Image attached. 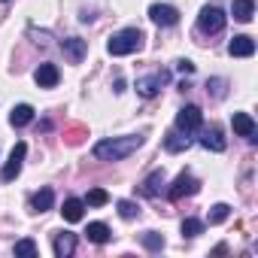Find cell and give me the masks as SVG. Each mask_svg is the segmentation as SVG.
<instances>
[{
  "mask_svg": "<svg viewBox=\"0 0 258 258\" xmlns=\"http://www.w3.org/2000/svg\"><path fill=\"white\" fill-rule=\"evenodd\" d=\"M176 67H179V70H182V73H195V64H191V61H179V64H176Z\"/></svg>",
  "mask_w": 258,
  "mask_h": 258,
  "instance_id": "83f0119b",
  "label": "cell"
},
{
  "mask_svg": "<svg viewBox=\"0 0 258 258\" xmlns=\"http://www.w3.org/2000/svg\"><path fill=\"white\" fill-rule=\"evenodd\" d=\"M52 204H55V195H52V188H40V191L34 195V201H31V207H34L37 213H46V210H52Z\"/></svg>",
  "mask_w": 258,
  "mask_h": 258,
  "instance_id": "d6986e66",
  "label": "cell"
},
{
  "mask_svg": "<svg viewBox=\"0 0 258 258\" xmlns=\"http://www.w3.org/2000/svg\"><path fill=\"white\" fill-rule=\"evenodd\" d=\"M149 19L161 28H173L179 22V10L176 7H167V4H152L149 7Z\"/></svg>",
  "mask_w": 258,
  "mask_h": 258,
  "instance_id": "52a82bcc",
  "label": "cell"
},
{
  "mask_svg": "<svg viewBox=\"0 0 258 258\" xmlns=\"http://www.w3.org/2000/svg\"><path fill=\"white\" fill-rule=\"evenodd\" d=\"M143 146V137H112V140H100L94 146V158L100 161H121L131 152H137Z\"/></svg>",
  "mask_w": 258,
  "mask_h": 258,
  "instance_id": "6da1fadb",
  "label": "cell"
},
{
  "mask_svg": "<svg viewBox=\"0 0 258 258\" xmlns=\"http://www.w3.org/2000/svg\"><path fill=\"white\" fill-rule=\"evenodd\" d=\"M31 121H34V106H31V103L13 106V112H10V124H13V127H25V124H31Z\"/></svg>",
  "mask_w": 258,
  "mask_h": 258,
  "instance_id": "4fadbf2b",
  "label": "cell"
},
{
  "mask_svg": "<svg viewBox=\"0 0 258 258\" xmlns=\"http://www.w3.org/2000/svg\"><path fill=\"white\" fill-rule=\"evenodd\" d=\"M137 213H140L137 204H131V201H118V216H121V219H134Z\"/></svg>",
  "mask_w": 258,
  "mask_h": 258,
  "instance_id": "484cf974",
  "label": "cell"
},
{
  "mask_svg": "<svg viewBox=\"0 0 258 258\" xmlns=\"http://www.w3.org/2000/svg\"><path fill=\"white\" fill-rule=\"evenodd\" d=\"M73 249H76V237H73V234H58V237H55V255H58V258L73 255Z\"/></svg>",
  "mask_w": 258,
  "mask_h": 258,
  "instance_id": "ac0fdd59",
  "label": "cell"
},
{
  "mask_svg": "<svg viewBox=\"0 0 258 258\" xmlns=\"http://www.w3.org/2000/svg\"><path fill=\"white\" fill-rule=\"evenodd\" d=\"M198 234H204V222L185 219V222H182V237H198Z\"/></svg>",
  "mask_w": 258,
  "mask_h": 258,
  "instance_id": "d4e9b609",
  "label": "cell"
},
{
  "mask_svg": "<svg viewBox=\"0 0 258 258\" xmlns=\"http://www.w3.org/2000/svg\"><path fill=\"white\" fill-rule=\"evenodd\" d=\"M198 188H201V182H198L191 173H179L176 182L167 188V198H170V201H182L185 195H198Z\"/></svg>",
  "mask_w": 258,
  "mask_h": 258,
  "instance_id": "8992f818",
  "label": "cell"
},
{
  "mask_svg": "<svg viewBox=\"0 0 258 258\" xmlns=\"http://www.w3.org/2000/svg\"><path fill=\"white\" fill-rule=\"evenodd\" d=\"M231 216V207L228 204H216L213 210H210V225H219V222H225Z\"/></svg>",
  "mask_w": 258,
  "mask_h": 258,
  "instance_id": "7402d4cb",
  "label": "cell"
},
{
  "mask_svg": "<svg viewBox=\"0 0 258 258\" xmlns=\"http://www.w3.org/2000/svg\"><path fill=\"white\" fill-rule=\"evenodd\" d=\"M201 124H204V112H201V106L188 103V106H182V109L176 112V131H182V134H195V131H201Z\"/></svg>",
  "mask_w": 258,
  "mask_h": 258,
  "instance_id": "3957f363",
  "label": "cell"
},
{
  "mask_svg": "<svg viewBox=\"0 0 258 258\" xmlns=\"http://www.w3.org/2000/svg\"><path fill=\"white\" fill-rule=\"evenodd\" d=\"M228 52L234 58H249V55H255V40L252 37H234L231 46H228Z\"/></svg>",
  "mask_w": 258,
  "mask_h": 258,
  "instance_id": "7c38bea8",
  "label": "cell"
},
{
  "mask_svg": "<svg viewBox=\"0 0 258 258\" xmlns=\"http://www.w3.org/2000/svg\"><path fill=\"white\" fill-rule=\"evenodd\" d=\"M201 146L204 149H210V152H225V134L219 131V127H207L204 131V137H201Z\"/></svg>",
  "mask_w": 258,
  "mask_h": 258,
  "instance_id": "8fae6325",
  "label": "cell"
},
{
  "mask_svg": "<svg viewBox=\"0 0 258 258\" xmlns=\"http://www.w3.org/2000/svg\"><path fill=\"white\" fill-rule=\"evenodd\" d=\"M167 82V76L164 73H155V76H143V79H137V94L140 97H155L158 91H161V85Z\"/></svg>",
  "mask_w": 258,
  "mask_h": 258,
  "instance_id": "ba28073f",
  "label": "cell"
},
{
  "mask_svg": "<svg viewBox=\"0 0 258 258\" xmlns=\"http://www.w3.org/2000/svg\"><path fill=\"white\" fill-rule=\"evenodd\" d=\"M140 46H143V34H140L137 28H124V31H118V34L109 37L106 52L115 55V58H121V55H134Z\"/></svg>",
  "mask_w": 258,
  "mask_h": 258,
  "instance_id": "7a4b0ae2",
  "label": "cell"
},
{
  "mask_svg": "<svg viewBox=\"0 0 258 258\" xmlns=\"http://www.w3.org/2000/svg\"><path fill=\"white\" fill-rule=\"evenodd\" d=\"M234 134H240L246 140H255V118L249 112H234Z\"/></svg>",
  "mask_w": 258,
  "mask_h": 258,
  "instance_id": "30bf717a",
  "label": "cell"
},
{
  "mask_svg": "<svg viewBox=\"0 0 258 258\" xmlns=\"http://www.w3.org/2000/svg\"><path fill=\"white\" fill-rule=\"evenodd\" d=\"M25 155H28V146H25V143H16V149L10 152V161L4 164V170H0V179H4V182H13V179L22 173V161H25Z\"/></svg>",
  "mask_w": 258,
  "mask_h": 258,
  "instance_id": "5b68a950",
  "label": "cell"
},
{
  "mask_svg": "<svg viewBox=\"0 0 258 258\" xmlns=\"http://www.w3.org/2000/svg\"><path fill=\"white\" fill-rule=\"evenodd\" d=\"M191 146V140H188V134H182V131H170L167 137H164V149L167 152H182V149H188Z\"/></svg>",
  "mask_w": 258,
  "mask_h": 258,
  "instance_id": "e0dca14e",
  "label": "cell"
},
{
  "mask_svg": "<svg viewBox=\"0 0 258 258\" xmlns=\"http://www.w3.org/2000/svg\"><path fill=\"white\" fill-rule=\"evenodd\" d=\"M85 204H91V207H103V204H109V195H106L103 188H91L88 198H85Z\"/></svg>",
  "mask_w": 258,
  "mask_h": 258,
  "instance_id": "cb8c5ba5",
  "label": "cell"
},
{
  "mask_svg": "<svg viewBox=\"0 0 258 258\" xmlns=\"http://www.w3.org/2000/svg\"><path fill=\"white\" fill-rule=\"evenodd\" d=\"M16 255L34 258V255H37V243H34V240H19V243H16Z\"/></svg>",
  "mask_w": 258,
  "mask_h": 258,
  "instance_id": "4316f807",
  "label": "cell"
},
{
  "mask_svg": "<svg viewBox=\"0 0 258 258\" xmlns=\"http://www.w3.org/2000/svg\"><path fill=\"white\" fill-rule=\"evenodd\" d=\"M231 13H234V19L237 22H252V16H255V0H234L231 4Z\"/></svg>",
  "mask_w": 258,
  "mask_h": 258,
  "instance_id": "2e32d148",
  "label": "cell"
},
{
  "mask_svg": "<svg viewBox=\"0 0 258 258\" xmlns=\"http://www.w3.org/2000/svg\"><path fill=\"white\" fill-rule=\"evenodd\" d=\"M225 22H228V16H225L219 7H204L201 16H198V28H201V34H219V31L225 28Z\"/></svg>",
  "mask_w": 258,
  "mask_h": 258,
  "instance_id": "277c9868",
  "label": "cell"
},
{
  "mask_svg": "<svg viewBox=\"0 0 258 258\" xmlns=\"http://www.w3.org/2000/svg\"><path fill=\"white\" fill-rule=\"evenodd\" d=\"M161 185H164V173H161V170H155V173L143 182V191H146L149 198H155V195H161Z\"/></svg>",
  "mask_w": 258,
  "mask_h": 258,
  "instance_id": "44dd1931",
  "label": "cell"
},
{
  "mask_svg": "<svg viewBox=\"0 0 258 258\" xmlns=\"http://www.w3.org/2000/svg\"><path fill=\"white\" fill-rule=\"evenodd\" d=\"M143 246L152 249V252H158V249H164V237L155 234V231H146V234H143Z\"/></svg>",
  "mask_w": 258,
  "mask_h": 258,
  "instance_id": "603a6c76",
  "label": "cell"
},
{
  "mask_svg": "<svg viewBox=\"0 0 258 258\" xmlns=\"http://www.w3.org/2000/svg\"><path fill=\"white\" fill-rule=\"evenodd\" d=\"M61 49H64V55H67L73 64H79V61L85 58V40H79V37L64 40V43H61Z\"/></svg>",
  "mask_w": 258,
  "mask_h": 258,
  "instance_id": "9a60e30c",
  "label": "cell"
},
{
  "mask_svg": "<svg viewBox=\"0 0 258 258\" xmlns=\"http://www.w3.org/2000/svg\"><path fill=\"white\" fill-rule=\"evenodd\" d=\"M34 79H37V85H40V88H55V85H58V79H61V73H58V67H55V64H40V67H37V73H34Z\"/></svg>",
  "mask_w": 258,
  "mask_h": 258,
  "instance_id": "9c48e42d",
  "label": "cell"
},
{
  "mask_svg": "<svg viewBox=\"0 0 258 258\" xmlns=\"http://www.w3.org/2000/svg\"><path fill=\"white\" fill-rule=\"evenodd\" d=\"M85 237H88L91 243H106V240H109V228H106L103 222H91V225L85 228Z\"/></svg>",
  "mask_w": 258,
  "mask_h": 258,
  "instance_id": "ffe728a7",
  "label": "cell"
},
{
  "mask_svg": "<svg viewBox=\"0 0 258 258\" xmlns=\"http://www.w3.org/2000/svg\"><path fill=\"white\" fill-rule=\"evenodd\" d=\"M82 213H85V201H79V198H67L61 207L64 222H82Z\"/></svg>",
  "mask_w": 258,
  "mask_h": 258,
  "instance_id": "5bb4252c",
  "label": "cell"
}]
</instances>
